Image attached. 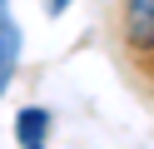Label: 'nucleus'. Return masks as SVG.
<instances>
[{
    "label": "nucleus",
    "mask_w": 154,
    "mask_h": 149,
    "mask_svg": "<svg viewBox=\"0 0 154 149\" xmlns=\"http://www.w3.org/2000/svg\"><path fill=\"white\" fill-rule=\"evenodd\" d=\"M45 134H50V109H40V104H25L20 114H15V144L35 149V144H45Z\"/></svg>",
    "instance_id": "7ed1b4c3"
},
{
    "label": "nucleus",
    "mask_w": 154,
    "mask_h": 149,
    "mask_svg": "<svg viewBox=\"0 0 154 149\" xmlns=\"http://www.w3.org/2000/svg\"><path fill=\"white\" fill-rule=\"evenodd\" d=\"M45 10H50V15H65V10H70V0H45Z\"/></svg>",
    "instance_id": "20e7f679"
},
{
    "label": "nucleus",
    "mask_w": 154,
    "mask_h": 149,
    "mask_svg": "<svg viewBox=\"0 0 154 149\" xmlns=\"http://www.w3.org/2000/svg\"><path fill=\"white\" fill-rule=\"evenodd\" d=\"M124 45L134 55H154V0H124Z\"/></svg>",
    "instance_id": "f257e3e1"
},
{
    "label": "nucleus",
    "mask_w": 154,
    "mask_h": 149,
    "mask_svg": "<svg viewBox=\"0 0 154 149\" xmlns=\"http://www.w3.org/2000/svg\"><path fill=\"white\" fill-rule=\"evenodd\" d=\"M15 55H20V30H15V20H10V0H0V95L10 85Z\"/></svg>",
    "instance_id": "f03ea898"
}]
</instances>
